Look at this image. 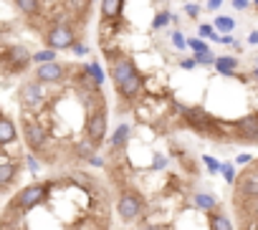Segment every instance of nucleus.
Here are the masks:
<instances>
[{
  "label": "nucleus",
  "instance_id": "nucleus-39",
  "mask_svg": "<svg viewBox=\"0 0 258 230\" xmlns=\"http://www.w3.org/2000/svg\"><path fill=\"white\" fill-rule=\"evenodd\" d=\"M248 43H250V46H258V31H253V33L248 36Z\"/></svg>",
  "mask_w": 258,
  "mask_h": 230
},
{
  "label": "nucleus",
  "instance_id": "nucleus-32",
  "mask_svg": "<svg viewBox=\"0 0 258 230\" xmlns=\"http://www.w3.org/2000/svg\"><path fill=\"white\" fill-rule=\"evenodd\" d=\"M185 13H187L190 18H198V13H200V6H198V3H185Z\"/></svg>",
  "mask_w": 258,
  "mask_h": 230
},
{
  "label": "nucleus",
  "instance_id": "nucleus-27",
  "mask_svg": "<svg viewBox=\"0 0 258 230\" xmlns=\"http://www.w3.org/2000/svg\"><path fill=\"white\" fill-rule=\"evenodd\" d=\"M195 61H198L200 66H215L218 56H213L210 51H205V53H195Z\"/></svg>",
  "mask_w": 258,
  "mask_h": 230
},
{
  "label": "nucleus",
  "instance_id": "nucleus-34",
  "mask_svg": "<svg viewBox=\"0 0 258 230\" xmlns=\"http://www.w3.org/2000/svg\"><path fill=\"white\" fill-rule=\"evenodd\" d=\"M71 51H74V53H76V56H86V53H89V46H84V43H79V41H76V43H74V48H71Z\"/></svg>",
  "mask_w": 258,
  "mask_h": 230
},
{
  "label": "nucleus",
  "instance_id": "nucleus-12",
  "mask_svg": "<svg viewBox=\"0 0 258 230\" xmlns=\"http://www.w3.org/2000/svg\"><path fill=\"white\" fill-rule=\"evenodd\" d=\"M142 86H145L142 76H140V73H135L132 79H126L124 84H119V86H116V94H119V99H124V101H132V99L142 91Z\"/></svg>",
  "mask_w": 258,
  "mask_h": 230
},
{
  "label": "nucleus",
  "instance_id": "nucleus-19",
  "mask_svg": "<svg viewBox=\"0 0 258 230\" xmlns=\"http://www.w3.org/2000/svg\"><path fill=\"white\" fill-rule=\"evenodd\" d=\"M192 202H195V207H200L205 212H215V207H218V200L213 195H208V192H198Z\"/></svg>",
  "mask_w": 258,
  "mask_h": 230
},
{
  "label": "nucleus",
  "instance_id": "nucleus-22",
  "mask_svg": "<svg viewBox=\"0 0 258 230\" xmlns=\"http://www.w3.org/2000/svg\"><path fill=\"white\" fill-rule=\"evenodd\" d=\"M198 36H200V38H210V41H215V43L220 41V33H218L215 26H210V23H200V26H198Z\"/></svg>",
  "mask_w": 258,
  "mask_h": 230
},
{
  "label": "nucleus",
  "instance_id": "nucleus-26",
  "mask_svg": "<svg viewBox=\"0 0 258 230\" xmlns=\"http://www.w3.org/2000/svg\"><path fill=\"white\" fill-rule=\"evenodd\" d=\"M220 172H223V177H225L228 185H235V165H233V162H223Z\"/></svg>",
  "mask_w": 258,
  "mask_h": 230
},
{
  "label": "nucleus",
  "instance_id": "nucleus-16",
  "mask_svg": "<svg viewBox=\"0 0 258 230\" xmlns=\"http://www.w3.org/2000/svg\"><path fill=\"white\" fill-rule=\"evenodd\" d=\"M16 172H18V165H16V162H11L8 157H6L3 162H0V185H3L6 190L11 187V182H13Z\"/></svg>",
  "mask_w": 258,
  "mask_h": 230
},
{
  "label": "nucleus",
  "instance_id": "nucleus-6",
  "mask_svg": "<svg viewBox=\"0 0 258 230\" xmlns=\"http://www.w3.org/2000/svg\"><path fill=\"white\" fill-rule=\"evenodd\" d=\"M86 137L89 142H94V147H99L106 137V109H96L89 114V119H86Z\"/></svg>",
  "mask_w": 258,
  "mask_h": 230
},
{
  "label": "nucleus",
  "instance_id": "nucleus-36",
  "mask_svg": "<svg viewBox=\"0 0 258 230\" xmlns=\"http://www.w3.org/2000/svg\"><path fill=\"white\" fill-rule=\"evenodd\" d=\"M248 6H250V0H233V8L235 11H245Z\"/></svg>",
  "mask_w": 258,
  "mask_h": 230
},
{
  "label": "nucleus",
  "instance_id": "nucleus-25",
  "mask_svg": "<svg viewBox=\"0 0 258 230\" xmlns=\"http://www.w3.org/2000/svg\"><path fill=\"white\" fill-rule=\"evenodd\" d=\"M170 21H172V13L162 11V13H157V16H155V21H152V28H155V31H160V28H165Z\"/></svg>",
  "mask_w": 258,
  "mask_h": 230
},
{
  "label": "nucleus",
  "instance_id": "nucleus-13",
  "mask_svg": "<svg viewBox=\"0 0 258 230\" xmlns=\"http://www.w3.org/2000/svg\"><path fill=\"white\" fill-rule=\"evenodd\" d=\"M16 137H18V132H16L13 119H11V117H3V122H0V144L8 147V144L16 142Z\"/></svg>",
  "mask_w": 258,
  "mask_h": 230
},
{
  "label": "nucleus",
  "instance_id": "nucleus-9",
  "mask_svg": "<svg viewBox=\"0 0 258 230\" xmlns=\"http://www.w3.org/2000/svg\"><path fill=\"white\" fill-rule=\"evenodd\" d=\"M235 197H258V167L245 170L235 180Z\"/></svg>",
  "mask_w": 258,
  "mask_h": 230
},
{
  "label": "nucleus",
  "instance_id": "nucleus-37",
  "mask_svg": "<svg viewBox=\"0 0 258 230\" xmlns=\"http://www.w3.org/2000/svg\"><path fill=\"white\" fill-rule=\"evenodd\" d=\"M223 6V0H208V11H218Z\"/></svg>",
  "mask_w": 258,
  "mask_h": 230
},
{
  "label": "nucleus",
  "instance_id": "nucleus-17",
  "mask_svg": "<svg viewBox=\"0 0 258 230\" xmlns=\"http://www.w3.org/2000/svg\"><path fill=\"white\" fill-rule=\"evenodd\" d=\"M18 13H23L26 18H36L41 13V0H13Z\"/></svg>",
  "mask_w": 258,
  "mask_h": 230
},
{
  "label": "nucleus",
  "instance_id": "nucleus-4",
  "mask_svg": "<svg viewBox=\"0 0 258 230\" xmlns=\"http://www.w3.org/2000/svg\"><path fill=\"white\" fill-rule=\"evenodd\" d=\"M46 192H48V185H41V182H36V185H26V187L16 195L13 205H16L18 212H28V210L38 207V205L46 200Z\"/></svg>",
  "mask_w": 258,
  "mask_h": 230
},
{
  "label": "nucleus",
  "instance_id": "nucleus-38",
  "mask_svg": "<svg viewBox=\"0 0 258 230\" xmlns=\"http://www.w3.org/2000/svg\"><path fill=\"white\" fill-rule=\"evenodd\" d=\"M250 160H253L250 155H238V157H235V165H245V162H250Z\"/></svg>",
  "mask_w": 258,
  "mask_h": 230
},
{
  "label": "nucleus",
  "instance_id": "nucleus-40",
  "mask_svg": "<svg viewBox=\"0 0 258 230\" xmlns=\"http://www.w3.org/2000/svg\"><path fill=\"white\" fill-rule=\"evenodd\" d=\"M142 230H162L160 225H142Z\"/></svg>",
  "mask_w": 258,
  "mask_h": 230
},
{
  "label": "nucleus",
  "instance_id": "nucleus-24",
  "mask_svg": "<svg viewBox=\"0 0 258 230\" xmlns=\"http://www.w3.org/2000/svg\"><path fill=\"white\" fill-rule=\"evenodd\" d=\"M81 68H84V71H89V73H91V76L96 79V84H99V86L104 84V79H106V73L101 71V66H99V63H94V61H91V63H84Z\"/></svg>",
  "mask_w": 258,
  "mask_h": 230
},
{
  "label": "nucleus",
  "instance_id": "nucleus-10",
  "mask_svg": "<svg viewBox=\"0 0 258 230\" xmlns=\"http://www.w3.org/2000/svg\"><path fill=\"white\" fill-rule=\"evenodd\" d=\"M137 73V68H135V63H132V58H119V61H114L111 63V71H109V76H111V81H114V86H119V84H124L126 79H132Z\"/></svg>",
  "mask_w": 258,
  "mask_h": 230
},
{
  "label": "nucleus",
  "instance_id": "nucleus-28",
  "mask_svg": "<svg viewBox=\"0 0 258 230\" xmlns=\"http://www.w3.org/2000/svg\"><path fill=\"white\" fill-rule=\"evenodd\" d=\"M190 48L195 51V53H205V51H210V46L205 43V38H190Z\"/></svg>",
  "mask_w": 258,
  "mask_h": 230
},
{
  "label": "nucleus",
  "instance_id": "nucleus-2",
  "mask_svg": "<svg viewBox=\"0 0 258 230\" xmlns=\"http://www.w3.org/2000/svg\"><path fill=\"white\" fill-rule=\"evenodd\" d=\"M43 41H46V46L53 48V51H71L74 43H76V33H74L71 23H66V21H56V23L46 31Z\"/></svg>",
  "mask_w": 258,
  "mask_h": 230
},
{
  "label": "nucleus",
  "instance_id": "nucleus-14",
  "mask_svg": "<svg viewBox=\"0 0 258 230\" xmlns=\"http://www.w3.org/2000/svg\"><path fill=\"white\" fill-rule=\"evenodd\" d=\"M124 0H101V18L104 21H116L121 16Z\"/></svg>",
  "mask_w": 258,
  "mask_h": 230
},
{
  "label": "nucleus",
  "instance_id": "nucleus-31",
  "mask_svg": "<svg viewBox=\"0 0 258 230\" xmlns=\"http://www.w3.org/2000/svg\"><path fill=\"white\" fill-rule=\"evenodd\" d=\"M152 167H155V170H165V167H167V157H165V155H155V157H152Z\"/></svg>",
  "mask_w": 258,
  "mask_h": 230
},
{
  "label": "nucleus",
  "instance_id": "nucleus-21",
  "mask_svg": "<svg viewBox=\"0 0 258 230\" xmlns=\"http://www.w3.org/2000/svg\"><path fill=\"white\" fill-rule=\"evenodd\" d=\"M208 222H210V230H233L230 220L225 215H220V212H210L208 215Z\"/></svg>",
  "mask_w": 258,
  "mask_h": 230
},
{
  "label": "nucleus",
  "instance_id": "nucleus-20",
  "mask_svg": "<svg viewBox=\"0 0 258 230\" xmlns=\"http://www.w3.org/2000/svg\"><path fill=\"white\" fill-rule=\"evenodd\" d=\"M213 26H215V31H218L220 36H228V33L235 31V21H233L230 16H218V18L213 21Z\"/></svg>",
  "mask_w": 258,
  "mask_h": 230
},
{
  "label": "nucleus",
  "instance_id": "nucleus-41",
  "mask_svg": "<svg viewBox=\"0 0 258 230\" xmlns=\"http://www.w3.org/2000/svg\"><path fill=\"white\" fill-rule=\"evenodd\" d=\"M253 79H255V81H258V66H255V68H253Z\"/></svg>",
  "mask_w": 258,
  "mask_h": 230
},
{
  "label": "nucleus",
  "instance_id": "nucleus-8",
  "mask_svg": "<svg viewBox=\"0 0 258 230\" xmlns=\"http://www.w3.org/2000/svg\"><path fill=\"white\" fill-rule=\"evenodd\" d=\"M69 76V66H63V63H58V61H51V63H41L38 68H36V81H41V84H61L63 79Z\"/></svg>",
  "mask_w": 258,
  "mask_h": 230
},
{
  "label": "nucleus",
  "instance_id": "nucleus-15",
  "mask_svg": "<svg viewBox=\"0 0 258 230\" xmlns=\"http://www.w3.org/2000/svg\"><path fill=\"white\" fill-rule=\"evenodd\" d=\"M215 68H218L220 76H235V71H238V58H235V56H218Z\"/></svg>",
  "mask_w": 258,
  "mask_h": 230
},
{
  "label": "nucleus",
  "instance_id": "nucleus-35",
  "mask_svg": "<svg viewBox=\"0 0 258 230\" xmlns=\"http://www.w3.org/2000/svg\"><path fill=\"white\" fill-rule=\"evenodd\" d=\"M28 170H31V172H38V170H41V165H38V160L33 157V152L28 155Z\"/></svg>",
  "mask_w": 258,
  "mask_h": 230
},
{
  "label": "nucleus",
  "instance_id": "nucleus-7",
  "mask_svg": "<svg viewBox=\"0 0 258 230\" xmlns=\"http://www.w3.org/2000/svg\"><path fill=\"white\" fill-rule=\"evenodd\" d=\"M23 134H26V144L31 147L33 155H41L46 147H48V137H46V129L38 124V122H26L23 124Z\"/></svg>",
  "mask_w": 258,
  "mask_h": 230
},
{
  "label": "nucleus",
  "instance_id": "nucleus-33",
  "mask_svg": "<svg viewBox=\"0 0 258 230\" xmlns=\"http://www.w3.org/2000/svg\"><path fill=\"white\" fill-rule=\"evenodd\" d=\"M180 66H182L185 71H192V68L198 66V61H195V56H192V58H180Z\"/></svg>",
  "mask_w": 258,
  "mask_h": 230
},
{
  "label": "nucleus",
  "instance_id": "nucleus-23",
  "mask_svg": "<svg viewBox=\"0 0 258 230\" xmlns=\"http://www.w3.org/2000/svg\"><path fill=\"white\" fill-rule=\"evenodd\" d=\"M56 53L58 51H53V48H43V51H36L33 53V63H51V61H56Z\"/></svg>",
  "mask_w": 258,
  "mask_h": 230
},
{
  "label": "nucleus",
  "instance_id": "nucleus-5",
  "mask_svg": "<svg viewBox=\"0 0 258 230\" xmlns=\"http://www.w3.org/2000/svg\"><path fill=\"white\" fill-rule=\"evenodd\" d=\"M43 86L46 84H41V81H26L21 86L18 101H21L23 111H38L43 106V101H46V89Z\"/></svg>",
  "mask_w": 258,
  "mask_h": 230
},
{
  "label": "nucleus",
  "instance_id": "nucleus-11",
  "mask_svg": "<svg viewBox=\"0 0 258 230\" xmlns=\"http://www.w3.org/2000/svg\"><path fill=\"white\" fill-rule=\"evenodd\" d=\"M235 132L240 139H248V142H258V114H250V117H243L238 124H235Z\"/></svg>",
  "mask_w": 258,
  "mask_h": 230
},
{
  "label": "nucleus",
  "instance_id": "nucleus-3",
  "mask_svg": "<svg viewBox=\"0 0 258 230\" xmlns=\"http://www.w3.org/2000/svg\"><path fill=\"white\" fill-rule=\"evenodd\" d=\"M145 210V197L137 190H121L119 200H116V215L124 222H132L140 217V212Z\"/></svg>",
  "mask_w": 258,
  "mask_h": 230
},
{
  "label": "nucleus",
  "instance_id": "nucleus-30",
  "mask_svg": "<svg viewBox=\"0 0 258 230\" xmlns=\"http://www.w3.org/2000/svg\"><path fill=\"white\" fill-rule=\"evenodd\" d=\"M203 162H205L208 172H218V170H220V162H218L215 157H210V155H205V157H203Z\"/></svg>",
  "mask_w": 258,
  "mask_h": 230
},
{
  "label": "nucleus",
  "instance_id": "nucleus-42",
  "mask_svg": "<svg viewBox=\"0 0 258 230\" xmlns=\"http://www.w3.org/2000/svg\"><path fill=\"white\" fill-rule=\"evenodd\" d=\"M253 3H255V8H258V0H253Z\"/></svg>",
  "mask_w": 258,
  "mask_h": 230
},
{
  "label": "nucleus",
  "instance_id": "nucleus-29",
  "mask_svg": "<svg viewBox=\"0 0 258 230\" xmlns=\"http://www.w3.org/2000/svg\"><path fill=\"white\" fill-rule=\"evenodd\" d=\"M172 46L182 51V48H187V46H190V41H187V38H185L180 31H175V33H172Z\"/></svg>",
  "mask_w": 258,
  "mask_h": 230
},
{
  "label": "nucleus",
  "instance_id": "nucleus-18",
  "mask_svg": "<svg viewBox=\"0 0 258 230\" xmlns=\"http://www.w3.org/2000/svg\"><path fill=\"white\" fill-rule=\"evenodd\" d=\"M129 132H132V127H129V124H119V127H116V132H114V137H111V149H114V152L126 144Z\"/></svg>",
  "mask_w": 258,
  "mask_h": 230
},
{
  "label": "nucleus",
  "instance_id": "nucleus-1",
  "mask_svg": "<svg viewBox=\"0 0 258 230\" xmlns=\"http://www.w3.org/2000/svg\"><path fill=\"white\" fill-rule=\"evenodd\" d=\"M33 63V53L23 43H3V71L6 76L21 73Z\"/></svg>",
  "mask_w": 258,
  "mask_h": 230
}]
</instances>
